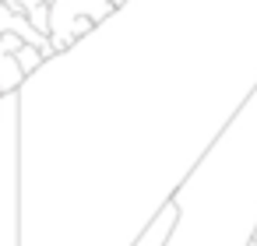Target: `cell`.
I'll return each instance as SVG.
<instances>
[{"mask_svg": "<svg viewBox=\"0 0 257 246\" xmlns=\"http://www.w3.org/2000/svg\"><path fill=\"white\" fill-rule=\"evenodd\" d=\"M29 22H32V29H36L39 36H50V29H53V4L32 8V11H29Z\"/></svg>", "mask_w": 257, "mask_h": 246, "instance_id": "obj_5", "label": "cell"}, {"mask_svg": "<svg viewBox=\"0 0 257 246\" xmlns=\"http://www.w3.org/2000/svg\"><path fill=\"white\" fill-rule=\"evenodd\" d=\"M15 60H18V67L25 71V78H36V74L46 67V60H43V53H39L36 46H22V53H18Z\"/></svg>", "mask_w": 257, "mask_h": 246, "instance_id": "obj_4", "label": "cell"}, {"mask_svg": "<svg viewBox=\"0 0 257 246\" xmlns=\"http://www.w3.org/2000/svg\"><path fill=\"white\" fill-rule=\"evenodd\" d=\"M22 95L0 99V246H22Z\"/></svg>", "mask_w": 257, "mask_h": 246, "instance_id": "obj_1", "label": "cell"}, {"mask_svg": "<svg viewBox=\"0 0 257 246\" xmlns=\"http://www.w3.org/2000/svg\"><path fill=\"white\" fill-rule=\"evenodd\" d=\"M22 46H29V43H25V39H18V36H11V32L0 36V53H4V57H18V53H22Z\"/></svg>", "mask_w": 257, "mask_h": 246, "instance_id": "obj_6", "label": "cell"}, {"mask_svg": "<svg viewBox=\"0 0 257 246\" xmlns=\"http://www.w3.org/2000/svg\"><path fill=\"white\" fill-rule=\"evenodd\" d=\"M246 246H257V242H253V239H250V242H246Z\"/></svg>", "mask_w": 257, "mask_h": 246, "instance_id": "obj_7", "label": "cell"}, {"mask_svg": "<svg viewBox=\"0 0 257 246\" xmlns=\"http://www.w3.org/2000/svg\"><path fill=\"white\" fill-rule=\"evenodd\" d=\"M25 71L18 67V60L15 57H4V53H0V92H4V95H18L22 88H25Z\"/></svg>", "mask_w": 257, "mask_h": 246, "instance_id": "obj_3", "label": "cell"}, {"mask_svg": "<svg viewBox=\"0 0 257 246\" xmlns=\"http://www.w3.org/2000/svg\"><path fill=\"white\" fill-rule=\"evenodd\" d=\"M176 221H180V207L169 200V204L152 218V225L138 235V242H134V246H166V242L173 239V232H176Z\"/></svg>", "mask_w": 257, "mask_h": 246, "instance_id": "obj_2", "label": "cell"}, {"mask_svg": "<svg viewBox=\"0 0 257 246\" xmlns=\"http://www.w3.org/2000/svg\"><path fill=\"white\" fill-rule=\"evenodd\" d=\"M0 99H4V92H0Z\"/></svg>", "mask_w": 257, "mask_h": 246, "instance_id": "obj_8", "label": "cell"}]
</instances>
